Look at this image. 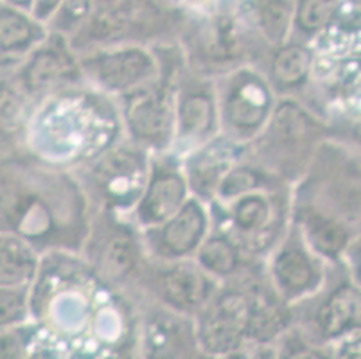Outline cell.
<instances>
[{"label":"cell","instance_id":"obj_7","mask_svg":"<svg viewBox=\"0 0 361 359\" xmlns=\"http://www.w3.org/2000/svg\"><path fill=\"white\" fill-rule=\"evenodd\" d=\"M164 296L178 309H195L209 296V282L200 272L178 266L164 276Z\"/></svg>","mask_w":361,"mask_h":359},{"label":"cell","instance_id":"obj_19","mask_svg":"<svg viewBox=\"0 0 361 359\" xmlns=\"http://www.w3.org/2000/svg\"><path fill=\"white\" fill-rule=\"evenodd\" d=\"M334 13V0H298L293 22L304 32H317L326 28Z\"/></svg>","mask_w":361,"mask_h":359},{"label":"cell","instance_id":"obj_24","mask_svg":"<svg viewBox=\"0 0 361 359\" xmlns=\"http://www.w3.org/2000/svg\"><path fill=\"white\" fill-rule=\"evenodd\" d=\"M202 0H151V4L155 8L162 9V11H183L187 8H192V6L200 4Z\"/></svg>","mask_w":361,"mask_h":359},{"label":"cell","instance_id":"obj_20","mask_svg":"<svg viewBox=\"0 0 361 359\" xmlns=\"http://www.w3.org/2000/svg\"><path fill=\"white\" fill-rule=\"evenodd\" d=\"M268 216H270V207L264 197L257 194H246L234 210L235 223L243 230L261 229L268 221Z\"/></svg>","mask_w":361,"mask_h":359},{"label":"cell","instance_id":"obj_5","mask_svg":"<svg viewBox=\"0 0 361 359\" xmlns=\"http://www.w3.org/2000/svg\"><path fill=\"white\" fill-rule=\"evenodd\" d=\"M187 187L178 173L166 171L151 180L139 207V216L146 225L166 223L185 203Z\"/></svg>","mask_w":361,"mask_h":359},{"label":"cell","instance_id":"obj_14","mask_svg":"<svg viewBox=\"0 0 361 359\" xmlns=\"http://www.w3.org/2000/svg\"><path fill=\"white\" fill-rule=\"evenodd\" d=\"M293 0H259L257 16L262 32L270 42L281 44L293 24Z\"/></svg>","mask_w":361,"mask_h":359},{"label":"cell","instance_id":"obj_8","mask_svg":"<svg viewBox=\"0 0 361 359\" xmlns=\"http://www.w3.org/2000/svg\"><path fill=\"white\" fill-rule=\"evenodd\" d=\"M40 36L42 22H38L29 11L9 6L0 9V51H24L38 42Z\"/></svg>","mask_w":361,"mask_h":359},{"label":"cell","instance_id":"obj_15","mask_svg":"<svg viewBox=\"0 0 361 359\" xmlns=\"http://www.w3.org/2000/svg\"><path fill=\"white\" fill-rule=\"evenodd\" d=\"M137 261L135 243L128 236L114 237L103 252L101 266L110 279H124Z\"/></svg>","mask_w":361,"mask_h":359},{"label":"cell","instance_id":"obj_4","mask_svg":"<svg viewBox=\"0 0 361 359\" xmlns=\"http://www.w3.org/2000/svg\"><path fill=\"white\" fill-rule=\"evenodd\" d=\"M271 97L261 79L245 74L226 97V115L235 128L252 131L261 126L270 114Z\"/></svg>","mask_w":361,"mask_h":359},{"label":"cell","instance_id":"obj_22","mask_svg":"<svg viewBox=\"0 0 361 359\" xmlns=\"http://www.w3.org/2000/svg\"><path fill=\"white\" fill-rule=\"evenodd\" d=\"M24 309V296L15 291H0V324L15 320Z\"/></svg>","mask_w":361,"mask_h":359},{"label":"cell","instance_id":"obj_10","mask_svg":"<svg viewBox=\"0 0 361 359\" xmlns=\"http://www.w3.org/2000/svg\"><path fill=\"white\" fill-rule=\"evenodd\" d=\"M74 72V63L60 45H47L32 56L25 68V83L32 88H44L58 79L68 78Z\"/></svg>","mask_w":361,"mask_h":359},{"label":"cell","instance_id":"obj_16","mask_svg":"<svg viewBox=\"0 0 361 359\" xmlns=\"http://www.w3.org/2000/svg\"><path fill=\"white\" fill-rule=\"evenodd\" d=\"M198 261L207 272L214 275H228L238 266V250L225 237H211L202 246L198 253Z\"/></svg>","mask_w":361,"mask_h":359},{"label":"cell","instance_id":"obj_13","mask_svg":"<svg viewBox=\"0 0 361 359\" xmlns=\"http://www.w3.org/2000/svg\"><path fill=\"white\" fill-rule=\"evenodd\" d=\"M214 103L207 94H189L180 104V130L187 137H203L214 126Z\"/></svg>","mask_w":361,"mask_h":359},{"label":"cell","instance_id":"obj_3","mask_svg":"<svg viewBox=\"0 0 361 359\" xmlns=\"http://www.w3.org/2000/svg\"><path fill=\"white\" fill-rule=\"evenodd\" d=\"M94 71L104 87L124 90L149 78L155 71V61L144 49L128 47L101 54L94 61Z\"/></svg>","mask_w":361,"mask_h":359},{"label":"cell","instance_id":"obj_11","mask_svg":"<svg viewBox=\"0 0 361 359\" xmlns=\"http://www.w3.org/2000/svg\"><path fill=\"white\" fill-rule=\"evenodd\" d=\"M274 275L282 291L302 293L313 284V266L300 250L290 248L279 253L274 264Z\"/></svg>","mask_w":361,"mask_h":359},{"label":"cell","instance_id":"obj_26","mask_svg":"<svg viewBox=\"0 0 361 359\" xmlns=\"http://www.w3.org/2000/svg\"><path fill=\"white\" fill-rule=\"evenodd\" d=\"M88 2L99 6V8H114L116 4H119V0H88Z\"/></svg>","mask_w":361,"mask_h":359},{"label":"cell","instance_id":"obj_25","mask_svg":"<svg viewBox=\"0 0 361 359\" xmlns=\"http://www.w3.org/2000/svg\"><path fill=\"white\" fill-rule=\"evenodd\" d=\"M6 6L15 9H22V11H29L31 13L32 8V0H2Z\"/></svg>","mask_w":361,"mask_h":359},{"label":"cell","instance_id":"obj_9","mask_svg":"<svg viewBox=\"0 0 361 359\" xmlns=\"http://www.w3.org/2000/svg\"><path fill=\"white\" fill-rule=\"evenodd\" d=\"M360 295L356 289L343 286L331 295L329 300L318 311V325L327 338L340 336L357 318Z\"/></svg>","mask_w":361,"mask_h":359},{"label":"cell","instance_id":"obj_2","mask_svg":"<svg viewBox=\"0 0 361 359\" xmlns=\"http://www.w3.org/2000/svg\"><path fill=\"white\" fill-rule=\"evenodd\" d=\"M126 118L135 137L149 142H160L167 138L173 124L169 97L162 90L139 92L128 103Z\"/></svg>","mask_w":361,"mask_h":359},{"label":"cell","instance_id":"obj_1","mask_svg":"<svg viewBox=\"0 0 361 359\" xmlns=\"http://www.w3.org/2000/svg\"><path fill=\"white\" fill-rule=\"evenodd\" d=\"M250 309L239 296H225L207 312L200 338L211 352H231L239 347L246 334Z\"/></svg>","mask_w":361,"mask_h":359},{"label":"cell","instance_id":"obj_17","mask_svg":"<svg viewBox=\"0 0 361 359\" xmlns=\"http://www.w3.org/2000/svg\"><path fill=\"white\" fill-rule=\"evenodd\" d=\"M311 67V54L307 49L291 45L279 51L274 61V74L282 85H297L306 78Z\"/></svg>","mask_w":361,"mask_h":359},{"label":"cell","instance_id":"obj_21","mask_svg":"<svg viewBox=\"0 0 361 359\" xmlns=\"http://www.w3.org/2000/svg\"><path fill=\"white\" fill-rule=\"evenodd\" d=\"M254 187H257V176L255 173H252L250 169H234L226 174L225 178L219 183V194L223 197H235L241 196V194L250 193Z\"/></svg>","mask_w":361,"mask_h":359},{"label":"cell","instance_id":"obj_18","mask_svg":"<svg viewBox=\"0 0 361 359\" xmlns=\"http://www.w3.org/2000/svg\"><path fill=\"white\" fill-rule=\"evenodd\" d=\"M307 230L313 246L324 255L334 257L345 248L347 232L340 223L331 221L326 217H313L307 223Z\"/></svg>","mask_w":361,"mask_h":359},{"label":"cell","instance_id":"obj_23","mask_svg":"<svg viewBox=\"0 0 361 359\" xmlns=\"http://www.w3.org/2000/svg\"><path fill=\"white\" fill-rule=\"evenodd\" d=\"M65 0H32L31 15L35 16L38 22L45 24L49 20L54 18L58 15V11L61 9Z\"/></svg>","mask_w":361,"mask_h":359},{"label":"cell","instance_id":"obj_12","mask_svg":"<svg viewBox=\"0 0 361 359\" xmlns=\"http://www.w3.org/2000/svg\"><path fill=\"white\" fill-rule=\"evenodd\" d=\"M35 272V259L22 243L0 239V286H18L29 282Z\"/></svg>","mask_w":361,"mask_h":359},{"label":"cell","instance_id":"obj_6","mask_svg":"<svg viewBox=\"0 0 361 359\" xmlns=\"http://www.w3.org/2000/svg\"><path fill=\"white\" fill-rule=\"evenodd\" d=\"M207 230V216L202 205L187 202L166 221L162 246L169 255H187L198 248Z\"/></svg>","mask_w":361,"mask_h":359}]
</instances>
